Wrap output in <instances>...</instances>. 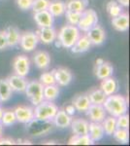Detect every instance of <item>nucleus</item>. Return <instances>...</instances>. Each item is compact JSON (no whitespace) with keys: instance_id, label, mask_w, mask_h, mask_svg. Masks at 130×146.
Segmentation results:
<instances>
[{"instance_id":"19","label":"nucleus","mask_w":130,"mask_h":146,"mask_svg":"<svg viewBox=\"0 0 130 146\" xmlns=\"http://www.w3.org/2000/svg\"><path fill=\"white\" fill-rule=\"evenodd\" d=\"M112 25L119 32H126L129 28V16L126 13H121L115 18H112Z\"/></svg>"},{"instance_id":"12","label":"nucleus","mask_w":130,"mask_h":146,"mask_svg":"<svg viewBox=\"0 0 130 146\" xmlns=\"http://www.w3.org/2000/svg\"><path fill=\"white\" fill-rule=\"evenodd\" d=\"M86 113L90 122H97V123H101L107 116V112L102 104H90Z\"/></svg>"},{"instance_id":"14","label":"nucleus","mask_w":130,"mask_h":146,"mask_svg":"<svg viewBox=\"0 0 130 146\" xmlns=\"http://www.w3.org/2000/svg\"><path fill=\"white\" fill-rule=\"evenodd\" d=\"M6 80L9 83V85H10L13 92H16V93H24L28 82L25 79V77L20 76V75H16V74H13L10 75Z\"/></svg>"},{"instance_id":"10","label":"nucleus","mask_w":130,"mask_h":146,"mask_svg":"<svg viewBox=\"0 0 130 146\" xmlns=\"http://www.w3.org/2000/svg\"><path fill=\"white\" fill-rule=\"evenodd\" d=\"M16 122L27 124L34 119V108L28 105H18L14 109Z\"/></svg>"},{"instance_id":"21","label":"nucleus","mask_w":130,"mask_h":146,"mask_svg":"<svg viewBox=\"0 0 130 146\" xmlns=\"http://www.w3.org/2000/svg\"><path fill=\"white\" fill-rule=\"evenodd\" d=\"M33 60L39 69H47L51 64V56L46 51H38L33 56Z\"/></svg>"},{"instance_id":"2","label":"nucleus","mask_w":130,"mask_h":146,"mask_svg":"<svg viewBox=\"0 0 130 146\" xmlns=\"http://www.w3.org/2000/svg\"><path fill=\"white\" fill-rule=\"evenodd\" d=\"M81 36V31L76 25H65L60 28L59 32L57 33V46L59 45L63 48L70 49L71 47L76 43V41Z\"/></svg>"},{"instance_id":"15","label":"nucleus","mask_w":130,"mask_h":146,"mask_svg":"<svg viewBox=\"0 0 130 146\" xmlns=\"http://www.w3.org/2000/svg\"><path fill=\"white\" fill-rule=\"evenodd\" d=\"M36 33L38 35L39 41H41L42 43L46 44V45H49V44L53 43L56 40V37H57L56 30L53 27H40V29Z\"/></svg>"},{"instance_id":"7","label":"nucleus","mask_w":130,"mask_h":146,"mask_svg":"<svg viewBox=\"0 0 130 146\" xmlns=\"http://www.w3.org/2000/svg\"><path fill=\"white\" fill-rule=\"evenodd\" d=\"M13 69L15 74L25 77L28 75L30 69V60L27 56H16L13 60Z\"/></svg>"},{"instance_id":"42","label":"nucleus","mask_w":130,"mask_h":146,"mask_svg":"<svg viewBox=\"0 0 130 146\" xmlns=\"http://www.w3.org/2000/svg\"><path fill=\"white\" fill-rule=\"evenodd\" d=\"M16 141L13 138H0V145H14Z\"/></svg>"},{"instance_id":"26","label":"nucleus","mask_w":130,"mask_h":146,"mask_svg":"<svg viewBox=\"0 0 130 146\" xmlns=\"http://www.w3.org/2000/svg\"><path fill=\"white\" fill-rule=\"evenodd\" d=\"M66 3L61 0H53L49 1L48 11L51 14L53 18L61 17L65 14L66 12Z\"/></svg>"},{"instance_id":"48","label":"nucleus","mask_w":130,"mask_h":146,"mask_svg":"<svg viewBox=\"0 0 130 146\" xmlns=\"http://www.w3.org/2000/svg\"><path fill=\"white\" fill-rule=\"evenodd\" d=\"M45 144H55V142L54 141H47V142H45Z\"/></svg>"},{"instance_id":"24","label":"nucleus","mask_w":130,"mask_h":146,"mask_svg":"<svg viewBox=\"0 0 130 146\" xmlns=\"http://www.w3.org/2000/svg\"><path fill=\"white\" fill-rule=\"evenodd\" d=\"M100 89L103 91V93L106 96H111L114 95L119 90V85H117V80L113 78L112 76L101 80L100 84Z\"/></svg>"},{"instance_id":"20","label":"nucleus","mask_w":130,"mask_h":146,"mask_svg":"<svg viewBox=\"0 0 130 146\" xmlns=\"http://www.w3.org/2000/svg\"><path fill=\"white\" fill-rule=\"evenodd\" d=\"M88 136L93 142L100 141L105 135L102 124L97 122H90L88 125Z\"/></svg>"},{"instance_id":"35","label":"nucleus","mask_w":130,"mask_h":146,"mask_svg":"<svg viewBox=\"0 0 130 146\" xmlns=\"http://www.w3.org/2000/svg\"><path fill=\"white\" fill-rule=\"evenodd\" d=\"M16 122V118L14 110H5L3 111V115L0 123L3 127H10Z\"/></svg>"},{"instance_id":"1","label":"nucleus","mask_w":130,"mask_h":146,"mask_svg":"<svg viewBox=\"0 0 130 146\" xmlns=\"http://www.w3.org/2000/svg\"><path fill=\"white\" fill-rule=\"evenodd\" d=\"M102 105L109 115L114 117H119L120 115L127 113L128 100L123 96L114 94V95L106 96V100Z\"/></svg>"},{"instance_id":"43","label":"nucleus","mask_w":130,"mask_h":146,"mask_svg":"<svg viewBox=\"0 0 130 146\" xmlns=\"http://www.w3.org/2000/svg\"><path fill=\"white\" fill-rule=\"evenodd\" d=\"M65 112L67 113L68 115H70V116H72V115H74L75 114V112H76V109H75V107H74V105L73 104H69V105H67V106L65 107Z\"/></svg>"},{"instance_id":"23","label":"nucleus","mask_w":130,"mask_h":146,"mask_svg":"<svg viewBox=\"0 0 130 146\" xmlns=\"http://www.w3.org/2000/svg\"><path fill=\"white\" fill-rule=\"evenodd\" d=\"M91 46L92 45L90 41H89L88 37L86 35H81L79 37V39L76 41V43L71 47L70 49L73 54H82L88 51Z\"/></svg>"},{"instance_id":"25","label":"nucleus","mask_w":130,"mask_h":146,"mask_svg":"<svg viewBox=\"0 0 130 146\" xmlns=\"http://www.w3.org/2000/svg\"><path fill=\"white\" fill-rule=\"evenodd\" d=\"M72 104L74 105L76 111H79L81 113H86V111L88 109V107L90 106V100L88 98V96L86 94L82 95L76 96L73 98Z\"/></svg>"},{"instance_id":"27","label":"nucleus","mask_w":130,"mask_h":146,"mask_svg":"<svg viewBox=\"0 0 130 146\" xmlns=\"http://www.w3.org/2000/svg\"><path fill=\"white\" fill-rule=\"evenodd\" d=\"M88 5V0H68L66 2V9L69 11L82 13Z\"/></svg>"},{"instance_id":"17","label":"nucleus","mask_w":130,"mask_h":146,"mask_svg":"<svg viewBox=\"0 0 130 146\" xmlns=\"http://www.w3.org/2000/svg\"><path fill=\"white\" fill-rule=\"evenodd\" d=\"M71 121H72V117L70 115H68L65 112L64 109H58L56 111L55 115H54L53 119V124L57 128L60 129H65L70 127Z\"/></svg>"},{"instance_id":"38","label":"nucleus","mask_w":130,"mask_h":146,"mask_svg":"<svg viewBox=\"0 0 130 146\" xmlns=\"http://www.w3.org/2000/svg\"><path fill=\"white\" fill-rule=\"evenodd\" d=\"M39 82L43 86H47V85H53L55 84V80H54L53 70L51 72H44L40 75Z\"/></svg>"},{"instance_id":"45","label":"nucleus","mask_w":130,"mask_h":146,"mask_svg":"<svg viewBox=\"0 0 130 146\" xmlns=\"http://www.w3.org/2000/svg\"><path fill=\"white\" fill-rule=\"evenodd\" d=\"M2 135H3V126L0 123V138L2 137Z\"/></svg>"},{"instance_id":"36","label":"nucleus","mask_w":130,"mask_h":146,"mask_svg":"<svg viewBox=\"0 0 130 146\" xmlns=\"http://www.w3.org/2000/svg\"><path fill=\"white\" fill-rule=\"evenodd\" d=\"M49 4V0H33L31 9L33 13H37V12L48 10V7Z\"/></svg>"},{"instance_id":"39","label":"nucleus","mask_w":130,"mask_h":146,"mask_svg":"<svg viewBox=\"0 0 130 146\" xmlns=\"http://www.w3.org/2000/svg\"><path fill=\"white\" fill-rule=\"evenodd\" d=\"M115 120H117V128L119 129L129 128V116L126 113L120 115L119 117H115Z\"/></svg>"},{"instance_id":"9","label":"nucleus","mask_w":130,"mask_h":146,"mask_svg":"<svg viewBox=\"0 0 130 146\" xmlns=\"http://www.w3.org/2000/svg\"><path fill=\"white\" fill-rule=\"evenodd\" d=\"M86 36L88 37L91 45L100 46L106 40V32L101 25H94L89 30L86 31Z\"/></svg>"},{"instance_id":"5","label":"nucleus","mask_w":130,"mask_h":146,"mask_svg":"<svg viewBox=\"0 0 130 146\" xmlns=\"http://www.w3.org/2000/svg\"><path fill=\"white\" fill-rule=\"evenodd\" d=\"M43 90L44 86L38 80H32V81L27 82L24 93L27 96L28 100L32 103V105L36 106L41 101L44 100Z\"/></svg>"},{"instance_id":"32","label":"nucleus","mask_w":130,"mask_h":146,"mask_svg":"<svg viewBox=\"0 0 130 146\" xmlns=\"http://www.w3.org/2000/svg\"><path fill=\"white\" fill-rule=\"evenodd\" d=\"M69 145H92L94 142L90 139L88 135H74L69 139Z\"/></svg>"},{"instance_id":"29","label":"nucleus","mask_w":130,"mask_h":146,"mask_svg":"<svg viewBox=\"0 0 130 146\" xmlns=\"http://www.w3.org/2000/svg\"><path fill=\"white\" fill-rule=\"evenodd\" d=\"M104 129V133L107 135H112L114 133L115 129H117V120H115V117L114 116H106L105 119L101 122Z\"/></svg>"},{"instance_id":"11","label":"nucleus","mask_w":130,"mask_h":146,"mask_svg":"<svg viewBox=\"0 0 130 146\" xmlns=\"http://www.w3.org/2000/svg\"><path fill=\"white\" fill-rule=\"evenodd\" d=\"M53 75L55 84L58 87H66L68 86L73 79V74L68 68L58 67L53 69Z\"/></svg>"},{"instance_id":"37","label":"nucleus","mask_w":130,"mask_h":146,"mask_svg":"<svg viewBox=\"0 0 130 146\" xmlns=\"http://www.w3.org/2000/svg\"><path fill=\"white\" fill-rule=\"evenodd\" d=\"M81 14L82 13L66 10L64 15H65V18H66V21H67L68 25H76L77 27L78 23H79V21H80V18H81Z\"/></svg>"},{"instance_id":"3","label":"nucleus","mask_w":130,"mask_h":146,"mask_svg":"<svg viewBox=\"0 0 130 146\" xmlns=\"http://www.w3.org/2000/svg\"><path fill=\"white\" fill-rule=\"evenodd\" d=\"M58 107L49 100H43L34 108V118L42 121H53Z\"/></svg>"},{"instance_id":"34","label":"nucleus","mask_w":130,"mask_h":146,"mask_svg":"<svg viewBox=\"0 0 130 146\" xmlns=\"http://www.w3.org/2000/svg\"><path fill=\"white\" fill-rule=\"evenodd\" d=\"M106 9H107V12L111 18H115L120 15L121 13H123L122 6L119 5L117 1H114V0H111V1L108 2L107 5H106Z\"/></svg>"},{"instance_id":"18","label":"nucleus","mask_w":130,"mask_h":146,"mask_svg":"<svg viewBox=\"0 0 130 146\" xmlns=\"http://www.w3.org/2000/svg\"><path fill=\"white\" fill-rule=\"evenodd\" d=\"M114 73V67L110 62H104L100 64H96L94 68V74H95L96 78L99 80H103L108 77L113 76Z\"/></svg>"},{"instance_id":"44","label":"nucleus","mask_w":130,"mask_h":146,"mask_svg":"<svg viewBox=\"0 0 130 146\" xmlns=\"http://www.w3.org/2000/svg\"><path fill=\"white\" fill-rule=\"evenodd\" d=\"M117 2L121 5L122 7H128L129 6V0H117Z\"/></svg>"},{"instance_id":"33","label":"nucleus","mask_w":130,"mask_h":146,"mask_svg":"<svg viewBox=\"0 0 130 146\" xmlns=\"http://www.w3.org/2000/svg\"><path fill=\"white\" fill-rule=\"evenodd\" d=\"M114 136L115 140L121 144H127L129 142V131L128 129H119L117 128L115 129L114 133L112 135Z\"/></svg>"},{"instance_id":"4","label":"nucleus","mask_w":130,"mask_h":146,"mask_svg":"<svg viewBox=\"0 0 130 146\" xmlns=\"http://www.w3.org/2000/svg\"><path fill=\"white\" fill-rule=\"evenodd\" d=\"M53 124L51 121H42L33 119L26 124V131L31 136H41L48 135L51 131Z\"/></svg>"},{"instance_id":"28","label":"nucleus","mask_w":130,"mask_h":146,"mask_svg":"<svg viewBox=\"0 0 130 146\" xmlns=\"http://www.w3.org/2000/svg\"><path fill=\"white\" fill-rule=\"evenodd\" d=\"M43 95H44L45 100L53 101L58 98V96H59V88H58V86L56 84L44 86Z\"/></svg>"},{"instance_id":"47","label":"nucleus","mask_w":130,"mask_h":146,"mask_svg":"<svg viewBox=\"0 0 130 146\" xmlns=\"http://www.w3.org/2000/svg\"><path fill=\"white\" fill-rule=\"evenodd\" d=\"M3 111L4 110L2 109V107H0V121H1V118H2V115H3Z\"/></svg>"},{"instance_id":"22","label":"nucleus","mask_w":130,"mask_h":146,"mask_svg":"<svg viewBox=\"0 0 130 146\" xmlns=\"http://www.w3.org/2000/svg\"><path fill=\"white\" fill-rule=\"evenodd\" d=\"M88 125L89 123L84 119L77 118L72 119L70 124V127L72 129V131L74 135H87L88 133Z\"/></svg>"},{"instance_id":"8","label":"nucleus","mask_w":130,"mask_h":146,"mask_svg":"<svg viewBox=\"0 0 130 146\" xmlns=\"http://www.w3.org/2000/svg\"><path fill=\"white\" fill-rule=\"evenodd\" d=\"M39 38L36 32L26 31L20 34V45L24 52H32L38 45Z\"/></svg>"},{"instance_id":"30","label":"nucleus","mask_w":130,"mask_h":146,"mask_svg":"<svg viewBox=\"0 0 130 146\" xmlns=\"http://www.w3.org/2000/svg\"><path fill=\"white\" fill-rule=\"evenodd\" d=\"M87 96H88L91 104H103V102L106 100V96H107L101 89H92L87 94Z\"/></svg>"},{"instance_id":"31","label":"nucleus","mask_w":130,"mask_h":146,"mask_svg":"<svg viewBox=\"0 0 130 146\" xmlns=\"http://www.w3.org/2000/svg\"><path fill=\"white\" fill-rule=\"evenodd\" d=\"M12 91L10 85L6 79H0V100L1 102H6L12 98Z\"/></svg>"},{"instance_id":"41","label":"nucleus","mask_w":130,"mask_h":146,"mask_svg":"<svg viewBox=\"0 0 130 146\" xmlns=\"http://www.w3.org/2000/svg\"><path fill=\"white\" fill-rule=\"evenodd\" d=\"M7 40L5 36V32L4 31H0V51L4 50L7 48Z\"/></svg>"},{"instance_id":"49","label":"nucleus","mask_w":130,"mask_h":146,"mask_svg":"<svg viewBox=\"0 0 130 146\" xmlns=\"http://www.w3.org/2000/svg\"><path fill=\"white\" fill-rule=\"evenodd\" d=\"M0 103H1V100H0Z\"/></svg>"},{"instance_id":"13","label":"nucleus","mask_w":130,"mask_h":146,"mask_svg":"<svg viewBox=\"0 0 130 146\" xmlns=\"http://www.w3.org/2000/svg\"><path fill=\"white\" fill-rule=\"evenodd\" d=\"M33 19L39 27H51L53 25L54 18L48 10H43L34 13Z\"/></svg>"},{"instance_id":"46","label":"nucleus","mask_w":130,"mask_h":146,"mask_svg":"<svg viewBox=\"0 0 130 146\" xmlns=\"http://www.w3.org/2000/svg\"><path fill=\"white\" fill-rule=\"evenodd\" d=\"M103 62H104L103 58H97V60H96V62H95V63H96V64H100V63H102Z\"/></svg>"},{"instance_id":"6","label":"nucleus","mask_w":130,"mask_h":146,"mask_svg":"<svg viewBox=\"0 0 130 146\" xmlns=\"http://www.w3.org/2000/svg\"><path fill=\"white\" fill-rule=\"evenodd\" d=\"M98 23V16L97 13L93 9H86L84 12H82L81 18L77 25V27L80 29V31L86 32L91 27L96 25Z\"/></svg>"},{"instance_id":"16","label":"nucleus","mask_w":130,"mask_h":146,"mask_svg":"<svg viewBox=\"0 0 130 146\" xmlns=\"http://www.w3.org/2000/svg\"><path fill=\"white\" fill-rule=\"evenodd\" d=\"M5 32V36L7 40V46L10 48H14L16 47L20 44V32L16 27H13V25H9L8 27L4 30Z\"/></svg>"},{"instance_id":"40","label":"nucleus","mask_w":130,"mask_h":146,"mask_svg":"<svg viewBox=\"0 0 130 146\" xmlns=\"http://www.w3.org/2000/svg\"><path fill=\"white\" fill-rule=\"evenodd\" d=\"M33 0H16V3L18 8L22 11H27L31 9Z\"/></svg>"}]
</instances>
